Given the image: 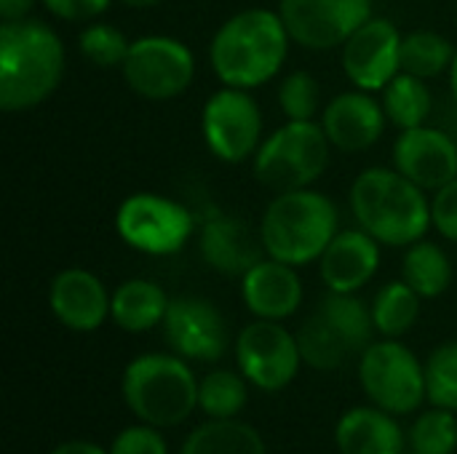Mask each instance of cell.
Returning a JSON list of instances; mask_svg holds the SVG:
<instances>
[{
	"mask_svg": "<svg viewBox=\"0 0 457 454\" xmlns=\"http://www.w3.org/2000/svg\"><path fill=\"white\" fill-rule=\"evenodd\" d=\"M420 300L423 297L404 278L386 284L372 302V321L378 334L391 340L407 334L420 316Z\"/></svg>",
	"mask_w": 457,
	"mask_h": 454,
	"instance_id": "4316f807",
	"label": "cell"
},
{
	"mask_svg": "<svg viewBox=\"0 0 457 454\" xmlns=\"http://www.w3.org/2000/svg\"><path fill=\"white\" fill-rule=\"evenodd\" d=\"M115 230L131 249L142 254L169 257L185 249L195 230L193 214L158 193L129 195L115 214Z\"/></svg>",
	"mask_w": 457,
	"mask_h": 454,
	"instance_id": "ba28073f",
	"label": "cell"
},
{
	"mask_svg": "<svg viewBox=\"0 0 457 454\" xmlns=\"http://www.w3.org/2000/svg\"><path fill=\"white\" fill-rule=\"evenodd\" d=\"M120 72L134 94L153 102H166L187 91L195 75V59L193 51L177 37L145 35L131 40Z\"/></svg>",
	"mask_w": 457,
	"mask_h": 454,
	"instance_id": "9c48e42d",
	"label": "cell"
},
{
	"mask_svg": "<svg viewBox=\"0 0 457 454\" xmlns=\"http://www.w3.org/2000/svg\"><path fill=\"white\" fill-rule=\"evenodd\" d=\"M431 219H434V227L445 238L457 244V177L436 190L431 201Z\"/></svg>",
	"mask_w": 457,
	"mask_h": 454,
	"instance_id": "d590c367",
	"label": "cell"
},
{
	"mask_svg": "<svg viewBox=\"0 0 457 454\" xmlns=\"http://www.w3.org/2000/svg\"><path fill=\"white\" fill-rule=\"evenodd\" d=\"M249 380L241 372L214 369L198 380V409L209 420H233L246 409Z\"/></svg>",
	"mask_w": 457,
	"mask_h": 454,
	"instance_id": "83f0119b",
	"label": "cell"
},
{
	"mask_svg": "<svg viewBox=\"0 0 457 454\" xmlns=\"http://www.w3.org/2000/svg\"><path fill=\"white\" fill-rule=\"evenodd\" d=\"M48 454H110V450H104L102 444L88 442V439H70V442L56 444Z\"/></svg>",
	"mask_w": 457,
	"mask_h": 454,
	"instance_id": "74e56055",
	"label": "cell"
},
{
	"mask_svg": "<svg viewBox=\"0 0 457 454\" xmlns=\"http://www.w3.org/2000/svg\"><path fill=\"white\" fill-rule=\"evenodd\" d=\"M383 102L370 91H343L321 110V128L332 147L343 153H361L372 147L386 131Z\"/></svg>",
	"mask_w": 457,
	"mask_h": 454,
	"instance_id": "e0dca14e",
	"label": "cell"
},
{
	"mask_svg": "<svg viewBox=\"0 0 457 454\" xmlns=\"http://www.w3.org/2000/svg\"><path fill=\"white\" fill-rule=\"evenodd\" d=\"M402 276L423 300H434L450 289L453 262L442 246L420 238L412 246H407V254L402 262Z\"/></svg>",
	"mask_w": 457,
	"mask_h": 454,
	"instance_id": "d4e9b609",
	"label": "cell"
},
{
	"mask_svg": "<svg viewBox=\"0 0 457 454\" xmlns=\"http://www.w3.org/2000/svg\"><path fill=\"white\" fill-rule=\"evenodd\" d=\"M236 367L257 391H284L295 383L303 367L297 334L281 321L254 318L236 337Z\"/></svg>",
	"mask_w": 457,
	"mask_h": 454,
	"instance_id": "30bf717a",
	"label": "cell"
},
{
	"mask_svg": "<svg viewBox=\"0 0 457 454\" xmlns=\"http://www.w3.org/2000/svg\"><path fill=\"white\" fill-rule=\"evenodd\" d=\"M297 345H300L303 364H308L311 369H319V372H335L351 356L345 343L321 318L319 310L303 321V326L297 332Z\"/></svg>",
	"mask_w": 457,
	"mask_h": 454,
	"instance_id": "f546056e",
	"label": "cell"
},
{
	"mask_svg": "<svg viewBox=\"0 0 457 454\" xmlns=\"http://www.w3.org/2000/svg\"><path fill=\"white\" fill-rule=\"evenodd\" d=\"M404 454H415V452H410V450H407V452H404Z\"/></svg>",
	"mask_w": 457,
	"mask_h": 454,
	"instance_id": "b9f144b4",
	"label": "cell"
},
{
	"mask_svg": "<svg viewBox=\"0 0 457 454\" xmlns=\"http://www.w3.org/2000/svg\"><path fill=\"white\" fill-rule=\"evenodd\" d=\"M120 3L129 8H150V5H158L161 0H120Z\"/></svg>",
	"mask_w": 457,
	"mask_h": 454,
	"instance_id": "ab89813d",
	"label": "cell"
},
{
	"mask_svg": "<svg viewBox=\"0 0 457 454\" xmlns=\"http://www.w3.org/2000/svg\"><path fill=\"white\" fill-rule=\"evenodd\" d=\"M380 268V241L367 230H340L319 260L321 281L329 292L356 294Z\"/></svg>",
	"mask_w": 457,
	"mask_h": 454,
	"instance_id": "d6986e66",
	"label": "cell"
},
{
	"mask_svg": "<svg viewBox=\"0 0 457 454\" xmlns=\"http://www.w3.org/2000/svg\"><path fill=\"white\" fill-rule=\"evenodd\" d=\"M161 329L171 353L182 356L185 361H220L230 345L225 316L220 313V308L201 297L171 300Z\"/></svg>",
	"mask_w": 457,
	"mask_h": 454,
	"instance_id": "4fadbf2b",
	"label": "cell"
},
{
	"mask_svg": "<svg viewBox=\"0 0 457 454\" xmlns=\"http://www.w3.org/2000/svg\"><path fill=\"white\" fill-rule=\"evenodd\" d=\"M179 454H268L262 433L233 417V420H206L187 433Z\"/></svg>",
	"mask_w": 457,
	"mask_h": 454,
	"instance_id": "603a6c76",
	"label": "cell"
},
{
	"mask_svg": "<svg viewBox=\"0 0 457 454\" xmlns=\"http://www.w3.org/2000/svg\"><path fill=\"white\" fill-rule=\"evenodd\" d=\"M410 452L415 454H455L457 452V412L431 407L418 415L407 431Z\"/></svg>",
	"mask_w": 457,
	"mask_h": 454,
	"instance_id": "4dcf8cb0",
	"label": "cell"
},
{
	"mask_svg": "<svg viewBox=\"0 0 457 454\" xmlns=\"http://www.w3.org/2000/svg\"><path fill=\"white\" fill-rule=\"evenodd\" d=\"M126 409L161 431L177 428L198 409V377L177 353H142L126 364L120 377Z\"/></svg>",
	"mask_w": 457,
	"mask_h": 454,
	"instance_id": "5b68a950",
	"label": "cell"
},
{
	"mask_svg": "<svg viewBox=\"0 0 457 454\" xmlns=\"http://www.w3.org/2000/svg\"><path fill=\"white\" fill-rule=\"evenodd\" d=\"M453 59V43L434 29H415L402 37V72L428 80L450 70Z\"/></svg>",
	"mask_w": 457,
	"mask_h": 454,
	"instance_id": "f1b7e54d",
	"label": "cell"
},
{
	"mask_svg": "<svg viewBox=\"0 0 457 454\" xmlns=\"http://www.w3.org/2000/svg\"><path fill=\"white\" fill-rule=\"evenodd\" d=\"M428 404L457 412V343L439 345L426 361Z\"/></svg>",
	"mask_w": 457,
	"mask_h": 454,
	"instance_id": "1f68e13d",
	"label": "cell"
},
{
	"mask_svg": "<svg viewBox=\"0 0 457 454\" xmlns=\"http://www.w3.org/2000/svg\"><path fill=\"white\" fill-rule=\"evenodd\" d=\"M359 383L370 404L404 417L428 401L426 364L404 343L383 337L359 359Z\"/></svg>",
	"mask_w": 457,
	"mask_h": 454,
	"instance_id": "52a82bcc",
	"label": "cell"
},
{
	"mask_svg": "<svg viewBox=\"0 0 457 454\" xmlns=\"http://www.w3.org/2000/svg\"><path fill=\"white\" fill-rule=\"evenodd\" d=\"M241 297L254 318L284 321L303 305V281L295 265L268 257L241 276Z\"/></svg>",
	"mask_w": 457,
	"mask_h": 454,
	"instance_id": "ac0fdd59",
	"label": "cell"
},
{
	"mask_svg": "<svg viewBox=\"0 0 457 454\" xmlns=\"http://www.w3.org/2000/svg\"><path fill=\"white\" fill-rule=\"evenodd\" d=\"M329 139L316 120H289L262 139L254 153V177L273 193L311 187L329 163Z\"/></svg>",
	"mask_w": 457,
	"mask_h": 454,
	"instance_id": "8992f818",
	"label": "cell"
},
{
	"mask_svg": "<svg viewBox=\"0 0 457 454\" xmlns=\"http://www.w3.org/2000/svg\"><path fill=\"white\" fill-rule=\"evenodd\" d=\"M169 305L171 300L163 292V286L147 278H131L112 292L110 318L115 321L118 329L129 334H142L163 324Z\"/></svg>",
	"mask_w": 457,
	"mask_h": 454,
	"instance_id": "7402d4cb",
	"label": "cell"
},
{
	"mask_svg": "<svg viewBox=\"0 0 457 454\" xmlns=\"http://www.w3.org/2000/svg\"><path fill=\"white\" fill-rule=\"evenodd\" d=\"M48 305L54 318L64 329L88 334L110 318L112 294L91 270L67 268L54 276L48 289Z\"/></svg>",
	"mask_w": 457,
	"mask_h": 454,
	"instance_id": "2e32d148",
	"label": "cell"
},
{
	"mask_svg": "<svg viewBox=\"0 0 457 454\" xmlns=\"http://www.w3.org/2000/svg\"><path fill=\"white\" fill-rule=\"evenodd\" d=\"M383 110H386V118L402 131L415 128V126H426L431 110H434V96H431L423 78H415L410 72H399L383 88Z\"/></svg>",
	"mask_w": 457,
	"mask_h": 454,
	"instance_id": "484cf974",
	"label": "cell"
},
{
	"mask_svg": "<svg viewBox=\"0 0 457 454\" xmlns=\"http://www.w3.org/2000/svg\"><path fill=\"white\" fill-rule=\"evenodd\" d=\"M394 166L420 190H439L457 177V142L442 128H404L394 144Z\"/></svg>",
	"mask_w": 457,
	"mask_h": 454,
	"instance_id": "9a60e30c",
	"label": "cell"
},
{
	"mask_svg": "<svg viewBox=\"0 0 457 454\" xmlns=\"http://www.w3.org/2000/svg\"><path fill=\"white\" fill-rule=\"evenodd\" d=\"M337 233L340 214L335 201L311 187L278 193L260 219L265 254L295 268L321 260Z\"/></svg>",
	"mask_w": 457,
	"mask_h": 454,
	"instance_id": "277c9868",
	"label": "cell"
},
{
	"mask_svg": "<svg viewBox=\"0 0 457 454\" xmlns=\"http://www.w3.org/2000/svg\"><path fill=\"white\" fill-rule=\"evenodd\" d=\"M289 40L281 13L268 8L238 11L212 37V70L222 86L257 88L278 75Z\"/></svg>",
	"mask_w": 457,
	"mask_h": 454,
	"instance_id": "7a4b0ae2",
	"label": "cell"
},
{
	"mask_svg": "<svg viewBox=\"0 0 457 454\" xmlns=\"http://www.w3.org/2000/svg\"><path fill=\"white\" fill-rule=\"evenodd\" d=\"M321 318L337 332V337L345 343V348L353 353H364L372 345V334L375 321H372V308H367L364 300H359L356 294H343V292H329L319 308Z\"/></svg>",
	"mask_w": 457,
	"mask_h": 454,
	"instance_id": "cb8c5ba5",
	"label": "cell"
},
{
	"mask_svg": "<svg viewBox=\"0 0 457 454\" xmlns=\"http://www.w3.org/2000/svg\"><path fill=\"white\" fill-rule=\"evenodd\" d=\"M110 454H169V444L161 433V428L137 423L123 428L112 442Z\"/></svg>",
	"mask_w": 457,
	"mask_h": 454,
	"instance_id": "e575fe53",
	"label": "cell"
},
{
	"mask_svg": "<svg viewBox=\"0 0 457 454\" xmlns=\"http://www.w3.org/2000/svg\"><path fill=\"white\" fill-rule=\"evenodd\" d=\"M35 0H0V19L3 21H19L27 19V13L32 11Z\"/></svg>",
	"mask_w": 457,
	"mask_h": 454,
	"instance_id": "f35d334b",
	"label": "cell"
},
{
	"mask_svg": "<svg viewBox=\"0 0 457 454\" xmlns=\"http://www.w3.org/2000/svg\"><path fill=\"white\" fill-rule=\"evenodd\" d=\"M78 48L96 67H123L131 43L118 27L96 21L78 35Z\"/></svg>",
	"mask_w": 457,
	"mask_h": 454,
	"instance_id": "d6a6232c",
	"label": "cell"
},
{
	"mask_svg": "<svg viewBox=\"0 0 457 454\" xmlns=\"http://www.w3.org/2000/svg\"><path fill=\"white\" fill-rule=\"evenodd\" d=\"M64 78L59 35L35 19L0 24V107L24 112L43 104Z\"/></svg>",
	"mask_w": 457,
	"mask_h": 454,
	"instance_id": "6da1fadb",
	"label": "cell"
},
{
	"mask_svg": "<svg viewBox=\"0 0 457 454\" xmlns=\"http://www.w3.org/2000/svg\"><path fill=\"white\" fill-rule=\"evenodd\" d=\"M402 37L391 19H367L340 45L345 78L361 91H383L402 72Z\"/></svg>",
	"mask_w": 457,
	"mask_h": 454,
	"instance_id": "5bb4252c",
	"label": "cell"
},
{
	"mask_svg": "<svg viewBox=\"0 0 457 454\" xmlns=\"http://www.w3.org/2000/svg\"><path fill=\"white\" fill-rule=\"evenodd\" d=\"M335 447L340 454H404L410 442L396 415L370 404L340 415L335 425Z\"/></svg>",
	"mask_w": 457,
	"mask_h": 454,
	"instance_id": "ffe728a7",
	"label": "cell"
},
{
	"mask_svg": "<svg viewBox=\"0 0 457 454\" xmlns=\"http://www.w3.org/2000/svg\"><path fill=\"white\" fill-rule=\"evenodd\" d=\"M351 211L361 230L386 246H412L426 238L431 203L426 190L396 169H364L351 185Z\"/></svg>",
	"mask_w": 457,
	"mask_h": 454,
	"instance_id": "3957f363",
	"label": "cell"
},
{
	"mask_svg": "<svg viewBox=\"0 0 457 454\" xmlns=\"http://www.w3.org/2000/svg\"><path fill=\"white\" fill-rule=\"evenodd\" d=\"M112 0H43L48 13L64 21H88L102 16Z\"/></svg>",
	"mask_w": 457,
	"mask_h": 454,
	"instance_id": "8d00e7d4",
	"label": "cell"
},
{
	"mask_svg": "<svg viewBox=\"0 0 457 454\" xmlns=\"http://www.w3.org/2000/svg\"><path fill=\"white\" fill-rule=\"evenodd\" d=\"M201 128L206 147L225 163H241L262 144V112L246 88L214 91L204 104Z\"/></svg>",
	"mask_w": 457,
	"mask_h": 454,
	"instance_id": "8fae6325",
	"label": "cell"
},
{
	"mask_svg": "<svg viewBox=\"0 0 457 454\" xmlns=\"http://www.w3.org/2000/svg\"><path fill=\"white\" fill-rule=\"evenodd\" d=\"M198 249H201L204 262L222 276H244L265 254L262 238H257L246 222L236 217H225V214L212 217L204 225Z\"/></svg>",
	"mask_w": 457,
	"mask_h": 454,
	"instance_id": "44dd1931",
	"label": "cell"
},
{
	"mask_svg": "<svg viewBox=\"0 0 457 454\" xmlns=\"http://www.w3.org/2000/svg\"><path fill=\"white\" fill-rule=\"evenodd\" d=\"M278 104L289 120H313L321 104L319 80L305 70L289 72L278 86Z\"/></svg>",
	"mask_w": 457,
	"mask_h": 454,
	"instance_id": "836d02e7",
	"label": "cell"
},
{
	"mask_svg": "<svg viewBox=\"0 0 457 454\" xmlns=\"http://www.w3.org/2000/svg\"><path fill=\"white\" fill-rule=\"evenodd\" d=\"M450 88H453V96H455V102H457V51H455L453 64H450Z\"/></svg>",
	"mask_w": 457,
	"mask_h": 454,
	"instance_id": "60d3db41",
	"label": "cell"
},
{
	"mask_svg": "<svg viewBox=\"0 0 457 454\" xmlns=\"http://www.w3.org/2000/svg\"><path fill=\"white\" fill-rule=\"evenodd\" d=\"M278 13L295 43L332 51L372 19V0H281Z\"/></svg>",
	"mask_w": 457,
	"mask_h": 454,
	"instance_id": "7c38bea8",
	"label": "cell"
}]
</instances>
